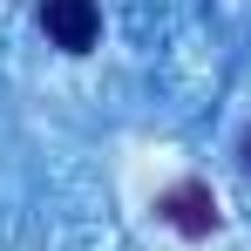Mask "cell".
Segmentation results:
<instances>
[{"label": "cell", "instance_id": "obj_1", "mask_svg": "<svg viewBox=\"0 0 251 251\" xmlns=\"http://www.w3.org/2000/svg\"><path fill=\"white\" fill-rule=\"evenodd\" d=\"M156 217L183 238H210L217 231V197H210V183H170V190H156Z\"/></svg>", "mask_w": 251, "mask_h": 251}, {"label": "cell", "instance_id": "obj_2", "mask_svg": "<svg viewBox=\"0 0 251 251\" xmlns=\"http://www.w3.org/2000/svg\"><path fill=\"white\" fill-rule=\"evenodd\" d=\"M41 27L54 48H68V54H88L95 34H102V7L95 0H41Z\"/></svg>", "mask_w": 251, "mask_h": 251}, {"label": "cell", "instance_id": "obj_3", "mask_svg": "<svg viewBox=\"0 0 251 251\" xmlns=\"http://www.w3.org/2000/svg\"><path fill=\"white\" fill-rule=\"evenodd\" d=\"M238 163H245V176H251V129L238 136Z\"/></svg>", "mask_w": 251, "mask_h": 251}]
</instances>
